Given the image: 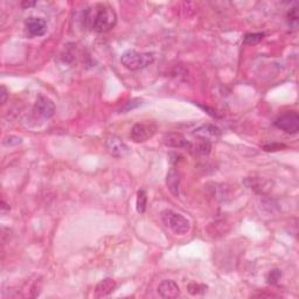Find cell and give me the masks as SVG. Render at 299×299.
Listing matches in <instances>:
<instances>
[{
	"mask_svg": "<svg viewBox=\"0 0 299 299\" xmlns=\"http://www.w3.org/2000/svg\"><path fill=\"white\" fill-rule=\"evenodd\" d=\"M88 21L95 32L106 33L116 26L117 14L112 7L108 5H98L94 12H90Z\"/></svg>",
	"mask_w": 299,
	"mask_h": 299,
	"instance_id": "obj_1",
	"label": "cell"
},
{
	"mask_svg": "<svg viewBox=\"0 0 299 299\" xmlns=\"http://www.w3.org/2000/svg\"><path fill=\"white\" fill-rule=\"evenodd\" d=\"M123 66L131 71L144 69L155 61L152 53H139L137 51H127L120 58Z\"/></svg>",
	"mask_w": 299,
	"mask_h": 299,
	"instance_id": "obj_2",
	"label": "cell"
},
{
	"mask_svg": "<svg viewBox=\"0 0 299 299\" xmlns=\"http://www.w3.org/2000/svg\"><path fill=\"white\" fill-rule=\"evenodd\" d=\"M161 220L164 225L177 235H185L191 230V222L181 214H178L171 209H166L161 213Z\"/></svg>",
	"mask_w": 299,
	"mask_h": 299,
	"instance_id": "obj_3",
	"label": "cell"
},
{
	"mask_svg": "<svg viewBox=\"0 0 299 299\" xmlns=\"http://www.w3.org/2000/svg\"><path fill=\"white\" fill-rule=\"evenodd\" d=\"M275 127L288 133H297L299 131V115L294 111L286 112L275 120Z\"/></svg>",
	"mask_w": 299,
	"mask_h": 299,
	"instance_id": "obj_4",
	"label": "cell"
},
{
	"mask_svg": "<svg viewBox=\"0 0 299 299\" xmlns=\"http://www.w3.org/2000/svg\"><path fill=\"white\" fill-rule=\"evenodd\" d=\"M157 131V128L152 124H136L131 129L130 137L135 143H145L152 138Z\"/></svg>",
	"mask_w": 299,
	"mask_h": 299,
	"instance_id": "obj_5",
	"label": "cell"
},
{
	"mask_svg": "<svg viewBox=\"0 0 299 299\" xmlns=\"http://www.w3.org/2000/svg\"><path fill=\"white\" fill-rule=\"evenodd\" d=\"M107 150L111 156L116 157V158H123L127 157L130 153V148L127 144L124 143L122 138L117 136H110L106 141Z\"/></svg>",
	"mask_w": 299,
	"mask_h": 299,
	"instance_id": "obj_6",
	"label": "cell"
},
{
	"mask_svg": "<svg viewBox=\"0 0 299 299\" xmlns=\"http://www.w3.org/2000/svg\"><path fill=\"white\" fill-rule=\"evenodd\" d=\"M243 183L246 187L258 194H266L271 191L273 186L272 181L264 177H248L245 178Z\"/></svg>",
	"mask_w": 299,
	"mask_h": 299,
	"instance_id": "obj_7",
	"label": "cell"
},
{
	"mask_svg": "<svg viewBox=\"0 0 299 299\" xmlns=\"http://www.w3.org/2000/svg\"><path fill=\"white\" fill-rule=\"evenodd\" d=\"M163 143L165 146L171 148H192V144L185 138L184 135L178 132H168L165 133L163 137Z\"/></svg>",
	"mask_w": 299,
	"mask_h": 299,
	"instance_id": "obj_8",
	"label": "cell"
},
{
	"mask_svg": "<svg viewBox=\"0 0 299 299\" xmlns=\"http://www.w3.org/2000/svg\"><path fill=\"white\" fill-rule=\"evenodd\" d=\"M34 111L42 118H51L55 112V104L53 101L44 96H39L34 104Z\"/></svg>",
	"mask_w": 299,
	"mask_h": 299,
	"instance_id": "obj_9",
	"label": "cell"
},
{
	"mask_svg": "<svg viewBox=\"0 0 299 299\" xmlns=\"http://www.w3.org/2000/svg\"><path fill=\"white\" fill-rule=\"evenodd\" d=\"M158 293L161 298L175 299L180 296V288L175 281L166 280L158 285Z\"/></svg>",
	"mask_w": 299,
	"mask_h": 299,
	"instance_id": "obj_10",
	"label": "cell"
},
{
	"mask_svg": "<svg viewBox=\"0 0 299 299\" xmlns=\"http://www.w3.org/2000/svg\"><path fill=\"white\" fill-rule=\"evenodd\" d=\"M28 33L33 36H42L47 33V22L42 18L31 17L26 20Z\"/></svg>",
	"mask_w": 299,
	"mask_h": 299,
	"instance_id": "obj_11",
	"label": "cell"
},
{
	"mask_svg": "<svg viewBox=\"0 0 299 299\" xmlns=\"http://www.w3.org/2000/svg\"><path fill=\"white\" fill-rule=\"evenodd\" d=\"M117 288V283L112 278H104L96 286L95 290V297L96 298H104L111 294Z\"/></svg>",
	"mask_w": 299,
	"mask_h": 299,
	"instance_id": "obj_12",
	"label": "cell"
},
{
	"mask_svg": "<svg viewBox=\"0 0 299 299\" xmlns=\"http://www.w3.org/2000/svg\"><path fill=\"white\" fill-rule=\"evenodd\" d=\"M180 173L175 167L169 168L166 176V185L173 196L178 197L180 194Z\"/></svg>",
	"mask_w": 299,
	"mask_h": 299,
	"instance_id": "obj_13",
	"label": "cell"
},
{
	"mask_svg": "<svg viewBox=\"0 0 299 299\" xmlns=\"http://www.w3.org/2000/svg\"><path fill=\"white\" fill-rule=\"evenodd\" d=\"M194 135L196 137H203V138H207L211 140L212 138H219L221 136V131L219 128L214 127V125H203V127H200L199 129H196L195 132H194Z\"/></svg>",
	"mask_w": 299,
	"mask_h": 299,
	"instance_id": "obj_14",
	"label": "cell"
},
{
	"mask_svg": "<svg viewBox=\"0 0 299 299\" xmlns=\"http://www.w3.org/2000/svg\"><path fill=\"white\" fill-rule=\"evenodd\" d=\"M212 148V140L207 138H203V137H197L195 150L200 155H208Z\"/></svg>",
	"mask_w": 299,
	"mask_h": 299,
	"instance_id": "obj_15",
	"label": "cell"
},
{
	"mask_svg": "<svg viewBox=\"0 0 299 299\" xmlns=\"http://www.w3.org/2000/svg\"><path fill=\"white\" fill-rule=\"evenodd\" d=\"M136 206H137V212L140 214H144L146 211L147 206V194L144 189H140L137 193V200H136Z\"/></svg>",
	"mask_w": 299,
	"mask_h": 299,
	"instance_id": "obj_16",
	"label": "cell"
},
{
	"mask_svg": "<svg viewBox=\"0 0 299 299\" xmlns=\"http://www.w3.org/2000/svg\"><path fill=\"white\" fill-rule=\"evenodd\" d=\"M264 39V33H249L244 36L243 42L245 44H257Z\"/></svg>",
	"mask_w": 299,
	"mask_h": 299,
	"instance_id": "obj_17",
	"label": "cell"
},
{
	"mask_svg": "<svg viewBox=\"0 0 299 299\" xmlns=\"http://www.w3.org/2000/svg\"><path fill=\"white\" fill-rule=\"evenodd\" d=\"M21 143H22V138L21 137H18V136H7L3 140V145L4 146H7V147L17 146V145L21 144Z\"/></svg>",
	"mask_w": 299,
	"mask_h": 299,
	"instance_id": "obj_18",
	"label": "cell"
},
{
	"mask_svg": "<svg viewBox=\"0 0 299 299\" xmlns=\"http://www.w3.org/2000/svg\"><path fill=\"white\" fill-rule=\"evenodd\" d=\"M187 289L189 291V293H192L193 296H196V294L204 293L206 289H207V286L197 284V283H191V284L187 286Z\"/></svg>",
	"mask_w": 299,
	"mask_h": 299,
	"instance_id": "obj_19",
	"label": "cell"
},
{
	"mask_svg": "<svg viewBox=\"0 0 299 299\" xmlns=\"http://www.w3.org/2000/svg\"><path fill=\"white\" fill-rule=\"evenodd\" d=\"M288 18H289L290 27L297 28V25H298V10H297V7H294V9H292L289 12Z\"/></svg>",
	"mask_w": 299,
	"mask_h": 299,
	"instance_id": "obj_20",
	"label": "cell"
},
{
	"mask_svg": "<svg viewBox=\"0 0 299 299\" xmlns=\"http://www.w3.org/2000/svg\"><path fill=\"white\" fill-rule=\"evenodd\" d=\"M282 276V273L280 270H272L271 272L269 273L268 276V283H270V284H275V283H277L278 281H280V278Z\"/></svg>",
	"mask_w": 299,
	"mask_h": 299,
	"instance_id": "obj_21",
	"label": "cell"
},
{
	"mask_svg": "<svg viewBox=\"0 0 299 299\" xmlns=\"http://www.w3.org/2000/svg\"><path fill=\"white\" fill-rule=\"evenodd\" d=\"M0 95H2V104H5L7 101V97H9V90H7V88L5 86H2Z\"/></svg>",
	"mask_w": 299,
	"mask_h": 299,
	"instance_id": "obj_22",
	"label": "cell"
},
{
	"mask_svg": "<svg viewBox=\"0 0 299 299\" xmlns=\"http://www.w3.org/2000/svg\"><path fill=\"white\" fill-rule=\"evenodd\" d=\"M282 147H285L284 145H266L264 146L265 151H278V150H281Z\"/></svg>",
	"mask_w": 299,
	"mask_h": 299,
	"instance_id": "obj_23",
	"label": "cell"
},
{
	"mask_svg": "<svg viewBox=\"0 0 299 299\" xmlns=\"http://www.w3.org/2000/svg\"><path fill=\"white\" fill-rule=\"evenodd\" d=\"M35 3H22V6L25 7H30V6H34Z\"/></svg>",
	"mask_w": 299,
	"mask_h": 299,
	"instance_id": "obj_24",
	"label": "cell"
}]
</instances>
